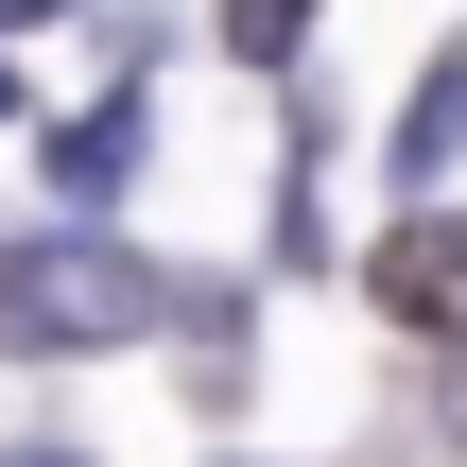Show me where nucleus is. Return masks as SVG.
Here are the masks:
<instances>
[{"instance_id": "obj_1", "label": "nucleus", "mask_w": 467, "mask_h": 467, "mask_svg": "<svg viewBox=\"0 0 467 467\" xmlns=\"http://www.w3.org/2000/svg\"><path fill=\"white\" fill-rule=\"evenodd\" d=\"M173 295H156V260H121V243H0V347L17 364H69V347H121V329H156Z\"/></svg>"}, {"instance_id": "obj_6", "label": "nucleus", "mask_w": 467, "mask_h": 467, "mask_svg": "<svg viewBox=\"0 0 467 467\" xmlns=\"http://www.w3.org/2000/svg\"><path fill=\"white\" fill-rule=\"evenodd\" d=\"M17 467H87V451H17Z\"/></svg>"}, {"instance_id": "obj_9", "label": "nucleus", "mask_w": 467, "mask_h": 467, "mask_svg": "<svg viewBox=\"0 0 467 467\" xmlns=\"http://www.w3.org/2000/svg\"><path fill=\"white\" fill-rule=\"evenodd\" d=\"M0 104H17V69H0Z\"/></svg>"}, {"instance_id": "obj_4", "label": "nucleus", "mask_w": 467, "mask_h": 467, "mask_svg": "<svg viewBox=\"0 0 467 467\" xmlns=\"http://www.w3.org/2000/svg\"><path fill=\"white\" fill-rule=\"evenodd\" d=\"M139 173V104H104V121H52V191H121Z\"/></svg>"}, {"instance_id": "obj_7", "label": "nucleus", "mask_w": 467, "mask_h": 467, "mask_svg": "<svg viewBox=\"0 0 467 467\" xmlns=\"http://www.w3.org/2000/svg\"><path fill=\"white\" fill-rule=\"evenodd\" d=\"M0 17H52V0H0Z\"/></svg>"}, {"instance_id": "obj_5", "label": "nucleus", "mask_w": 467, "mask_h": 467, "mask_svg": "<svg viewBox=\"0 0 467 467\" xmlns=\"http://www.w3.org/2000/svg\"><path fill=\"white\" fill-rule=\"evenodd\" d=\"M295 35H312V0H225V52H243V69H277Z\"/></svg>"}, {"instance_id": "obj_2", "label": "nucleus", "mask_w": 467, "mask_h": 467, "mask_svg": "<svg viewBox=\"0 0 467 467\" xmlns=\"http://www.w3.org/2000/svg\"><path fill=\"white\" fill-rule=\"evenodd\" d=\"M381 312H399V329H467V225L451 208L381 225Z\"/></svg>"}, {"instance_id": "obj_3", "label": "nucleus", "mask_w": 467, "mask_h": 467, "mask_svg": "<svg viewBox=\"0 0 467 467\" xmlns=\"http://www.w3.org/2000/svg\"><path fill=\"white\" fill-rule=\"evenodd\" d=\"M451 156H467V35L416 69V104H399V173H451Z\"/></svg>"}, {"instance_id": "obj_8", "label": "nucleus", "mask_w": 467, "mask_h": 467, "mask_svg": "<svg viewBox=\"0 0 467 467\" xmlns=\"http://www.w3.org/2000/svg\"><path fill=\"white\" fill-rule=\"evenodd\" d=\"M451 451H467V399H451Z\"/></svg>"}]
</instances>
